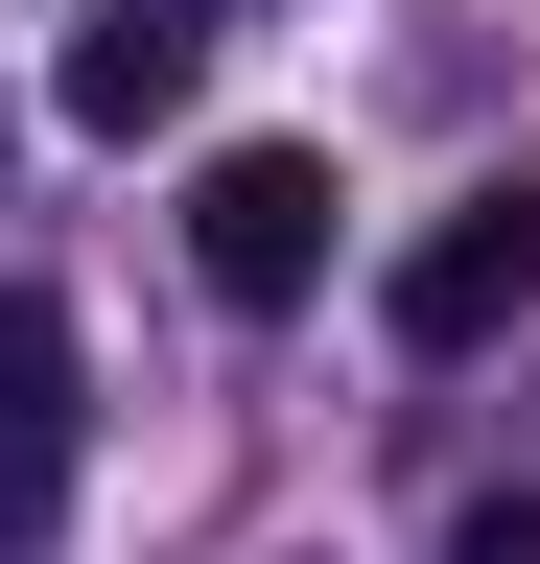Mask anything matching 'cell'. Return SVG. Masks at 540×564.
I'll return each mask as SVG.
<instances>
[{
    "label": "cell",
    "mask_w": 540,
    "mask_h": 564,
    "mask_svg": "<svg viewBox=\"0 0 540 564\" xmlns=\"http://www.w3.org/2000/svg\"><path fill=\"white\" fill-rule=\"evenodd\" d=\"M188 282H212V306H306L329 282V165L306 141H212V165H188Z\"/></svg>",
    "instance_id": "6da1fadb"
},
{
    "label": "cell",
    "mask_w": 540,
    "mask_h": 564,
    "mask_svg": "<svg viewBox=\"0 0 540 564\" xmlns=\"http://www.w3.org/2000/svg\"><path fill=\"white\" fill-rule=\"evenodd\" d=\"M517 306H540V188H447L423 236H399V282H376L399 352H494Z\"/></svg>",
    "instance_id": "7a4b0ae2"
},
{
    "label": "cell",
    "mask_w": 540,
    "mask_h": 564,
    "mask_svg": "<svg viewBox=\"0 0 540 564\" xmlns=\"http://www.w3.org/2000/svg\"><path fill=\"white\" fill-rule=\"evenodd\" d=\"M71 541V306L0 282V564Z\"/></svg>",
    "instance_id": "3957f363"
},
{
    "label": "cell",
    "mask_w": 540,
    "mask_h": 564,
    "mask_svg": "<svg viewBox=\"0 0 540 564\" xmlns=\"http://www.w3.org/2000/svg\"><path fill=\"white\" fill-rule=\"evenodd\" d=\"M188 47H212V24H165V0L71 24V70H47V95H71V141H165V118H188Z\"/></svg>",
    "instance_id": "277c9868"
},
{
    "label": "cell",
    "mask_w": 540,
    "mask_h": 564,
    "mask_svg": "<svg viewBox=\"0 0 540 564\" xmlns=\"http://www.w3.org/2000/svg\"><path fill=\"white\" fill-rule=\"evenodd\" d=\"M470 564H540V518H517V494H494V518H470Z\"/></svg>",
    "instance_id": "5b68a950"
}]
</instances>
